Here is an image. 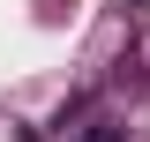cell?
<instances>
[{"instance_id": "obj_1", "label": "cell", "mask_w": 150, "mask_h": 142, "mask_svg": "<svg viewBox=\"0 0 150 142\" xmlns=\"http://www.w3.org/2000/svg\"><path fill=\"white\" fill-rule=\"evenodd\" d=\"M83 142H128V120H112V112H98V120L83 127Z\"/></svg>"}, {"instance_id": "obj_2", "label": "cell", "mask_w": 150, "mask_h": 142, "mask_svg": "<svg viewBox=\"0 0 150 142\" xmlns=\"http://www.w3.org/2000/svg\"><path fill=\"white\" fill-rule=\"evenodd\" d=\"M15 142H38V135H30V127H23V135H15Z\"/></svg>"}]
</instances>
